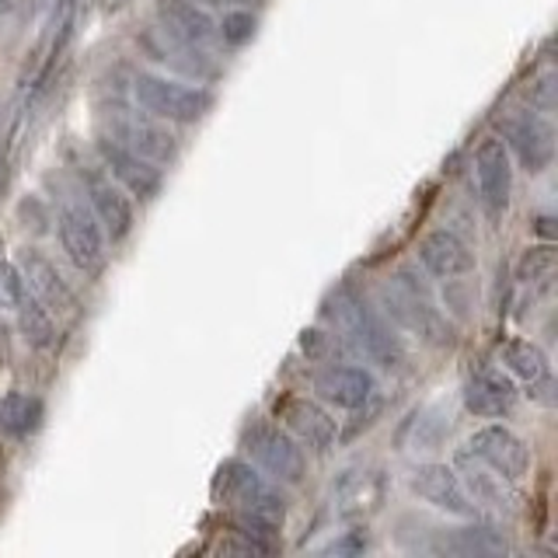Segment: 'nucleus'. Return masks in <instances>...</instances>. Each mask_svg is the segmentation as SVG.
Returning <instances> with one entry per match:
<instances>
[{
  "label": "nucleus",
  "instance_id": "obj_1",
  "mask_svg": "<svg viewBox=\"0 0 558 558\" xmlns=\"http://www.w3.org/2000/svg\"><path fill=\"white\" fill-rule=\"evenodd\" d=\"M328 318L336 322V328L360 349V353L380 363L384 371H401V363H405L401 339L360 293H353L349 287H339L328 301Z\"/></svg>",
  "mask_w": 558,
  "mask_h": 558
},
{
  "label": "nucleus",
  "instance_id": "obj_2",
  "mask_svg": "<svg viewBox=\"0 0 558 558\" xmlns=\"http://www.w3.org/2000/svg\"><path fill=\"white\" fill-rule=\"evenodd\" d=\"M380 304L391 322H398L415 339L429 345H450V325L440 311H436L429 290L418 283L412 266H401L395 276L384 279L380 287Z\"/></svg>",
  "mask_w": 558,
  "mask_h": 558
},
{
  "label": "nucleus",
  "instance_id": "obj_3",
  "mask_svg": "<svg viewBox=\"0 0 558 558\" xmlns=\"http://www.w3.org/2000/svg\"><path fill=\"white\" fill-rule=\"evenodd\" d=\"M133 98L147 116L161 122H199L214 109V92L209 87L161 77V74H136Z\"/></svg>",
  "mask_w": 558,
  "mask_h": 558
},
{
  "label": "nucleus",
  "instance_id": "obj_4",
  "mask_svg": "<svg viewBox=\"0 0 558 558\" xmlns=\"http://www.w3.org/2000/svg\"><path fill=\"white\" fill-rule=\"evenodd\" d=\"M214 496L231 506V510L269 520V523H276V527L283 523V513H287L283 496H276V488L244 461H223L220 464L217 482H214Z\"/></svg>",
  "mask_w": 558,
  "mask_h": 558
},
{
  "label": "nucleus",
  "instance_id": "obj_5",
  "mask_svg": "<svg viewBox=\"0 0 558 558\" xmlns=\"http://www.w3.org/2000/svg\"><path fill=\"white\" fill-rule=\"evenodd\" d=\"M464 482V493L471 496L478 513H493V517H502V520H513L520 513V488L517 482H510L499 471H493L488 464H482L475 453H461L458 458V468H453Z\"/></svg>",
  "mask_w": 558,
  "mask_h": 558
},
{
  "label": "nucleus",
  "instance_id": "obj_6",
  "mask_svg": "<svg viewBox=\"0 0 558 558\" xmlns=\"http://www.w3.org/2000/svg\"><path fill=\"white\" fill-rule=\"evenodd\" d=\"M57 227H60V244L66 258L74 262L84 276H98L105 269V241H101V227L95 214H87L84 206L70 203L60 209Z\"/></svg>",
  "mask_w": 558,
  "mask_h": 558
},
{
  "label": "nucleus",
  "instance_id": "obj_7",
  "mask_svg": "<svg viewBox=\"0 0 558 558\" xmlns=\"http://www.w3.org/2000/svg\"><path fill=\"white\" fill-rule=\"evenodd\" d=\"M409 485L418 499L433 506V510L461 517V520L478 517L475 502H471V496L464 493L461 475L450 464H418V468H412Z\"/></svg>",
  "mask_w": 558,
  "mask_h": 558
},
{
  "label": "nucleus",
  "instance_id": "obj_8",
  "mask_svg": "<svg viewBox=\"0 0 558 558\" xmlns=\"http://www.w3.org/2000/svg\"><path fill=\"white\" fill-rule=\"evenodd\" d=\"M244 444H248V453L255 458V464L262 471H269L276 482L296 485L304 478V453L279 426L255 423L248 433H244Z\"/></svg>",
  "mask_w": 558,
  "mask_h": 558
},
{
  "label": "nucleus",
  "instance_id": "obj_9",
  "mask_svg": "<svg viewBox=\"0 0 558 558\" xmlns=\"http://www.w3.org/2000/svg\"><path fill=\"white\" fill-rule=\"evenodd\" d=\"M112 133H116L112 140H119L122 147H130L150 165H171L174 157H179V140H174L161 122H154L140 112L119 109L112 116Z\"/></svg>",
  "mask_w": 558,
  "mask_h": 558
},
{
  "label": "nucleus",
  "instance_id": "obj_10",
  "mask_svg": "<svg viewBox=\"0 0 558 558\" xmlns=\"http://www.w3.org/2000/svg\"><path fill=\"white\" fill-rule=\"evenodd\" d=\"M468 453H475L482 464H488L499 475L510 482H520L531 471V450L520 440L517 433L506 426H482L475 436L468 440Z\"/></svg>",
  "mask_w": 558,
  "mask_h": 558
},
{
  "label": "nucleus",
  "instance_id": "obj_11",
  "mask_svg": "<svg viewBox=\"0 0 558 558\" xmlns=\"http://www.w3.org/2000/svg\"><path fill=\"white\" fill-rule=\"evenodd\" d=\"M506 140L517 154L523 171L541 174L555 161V130L541 112H520L506 122Z\"/></svg>",
  "mask_w": 558,
  "mask_h": 558
},
{
  "label": "nucleus",
  "instance_id": "obj_12",
  "mask_svg": "<svg viewBox=\"0 0 558 558\" xmlns=\"http://www.w3.org/2000/svg\"><path fill=\"white\" fill-rule=\"evenodd\" d=\"M22 276L28 279L32 296L52 314V318H77L74 290L66 287V279L60 276V269L52 266L43 252H35V248L22 252Z\"/></svg>",
  "mask_w": 558,
  "mask_h": 558
},
{
  "label": "nucleus",
  "instance_id": "obj_13",
  "mask_svg": "<svg viewBox=\"0 0 558 558\" xmlns=\"http://www.w3.org/2000/svg\"><path fill=\"white\" fill-rule=\"evenodd\" d=\"M98 154L105 168H109L112 179L130 192L136 199H154L161 192V168H154L150 161H144L140 154H133L130 147H122L119 140L101 136L98 140Z\"/></svg>",
  "mask_w": 558,
  "mask_h": 558
},
{
  "label": "nucleus",
  "instance_id": "obj_14",
  "mask_svg": "<svg viewBox=\"0 0 558 558\" xmlns=\"http://www.w3.org/2000/svg\"><path fill=\"white\" fill-rule=\"evenodd\" d=\"M499 363H502L506 374L523 384V391H527L534 401H541V405H551V401H555V395H551V363L534 342L506 339L499 345Z\"/></svg>",
  "mask_w": 558,
  "mask_h": 558
},
{
  "label": "nucleus",
  "instance_id": "obj_15",
  "mask_svg": "<svg viewBox=\"0 0 558 558\" xmlns=\"http://www.w3.org/2000/svg\"><path fill=\"white\" fill-rule=\"evenodd\" d=\"M388 499V478L380 468H349L336 482V506L345 520H371Z\"/></svg>",
  "mask_w": 558,
  "mask_h": 558
},
{
  "label": "nucleus",
  "instance_id": "obj_16",
  "mask_svg": "<svg viewBox=\"0 0 558 558\" xmlns=\"http://www.w3.org/2000/svg\"><path fill=\"white\" fill-rule=\"evenodd\" d=\"M475 179H478L482 203L493 209V214L506 209L513 192V161H510L506 140H496V136L482 140V147L475 150Z\"/></svg>",
  "mask_w": 558,
  "mask_h": 558
},
{
  "label": "nucleus",
  "instance_id": "obj_17",
  "mask_svg": "<svg viewBox=\"0 0 558 558\" xmlns=\"http://www.w3.org/2000/svg\"><path fill=\"white\" fill-rule=\"evenodd\" d=\"M157 22H161V28L171 32L174 39L192 43L199 49L220 43L214 14L203 4H196V0H157Z\"/></svg>",
  "mask_w": 558,
  "mask_h": 558
},
{
  "label": "nucleus",
  "instance_id": "obj_18",
  "mask_svg": "<svg viewBox=\"0 0 558 558\" xmlns=\"http://www.w3.org/2000/svg\"><path fill=\"white\" fill-rule=\"evenodd\" d=\"M520 401V388L510 374L502 371H482L464 384V405L478 418H502L513 415Z\"/></svg>",
  "mask_w": 558,
  "mask_h": 558
},
{
  "label": "nucleus",
  "instance_id": "obj_19",
  "mask_svg": "<svg viewBox=\"0 0 558 558\" xmlns=\"http://www.w3.org/2000/svg\"><path fill=\"white\" fill-rule=\"evenodd\" d=\"M314 391L336 409H360L363 401H371L377 391V380L363 366H325L314 374Z\"/></svg>",
  "mask_w": 558,
  "mask_h": 558
},
{
  "label": "nucleus",
  "instance_id": "obj_20",
  "mask_svg": "<svg viewBox=\"0 0 558 558\" xmlns=\"http://www.w3.org/2000/svg\"><path fill=\"white\" fill-rule=\"evenodd\" d=\"M415 258L423 262V269L436 279H458L475 272V252L453 234V231H433L418 241Z\"/></svg>",
  "mask_w": 558,
  "mask_h": 558
},
{
  "label": "nucleus",
  "instance_id": "obj_21",
  "mask_svg": "<svg viewBox=\"0 0 558 558\" xmlns=\"http://www.w3.org/2000/svg\"><path fill=\"white\" fill-rule=\"evenodd\" d=\"M279 418H283L287 429L311 450H328L339 436V423L311 398H287L283 409H279Z\"/></svg>",
  "mask_w": 558,
  "mask_h": 558
},
{
  "label": "nucleus",
  "instance_id": "obj_22",
  "mask_svg": "<svg viewBox=\"0 0 558 558\" xmlns=\"http://www.w3.org/2000/svg\"><path fill=\"white\" fill-rule=\"evenodd\" d=\"M144 49H147V57H154L157 63H165V66L171 63L174 70H182V74L192 81H214L217 77V63L206 57V49L174 39V35L165 28L144 35Z\"/></svg>",
  "mask_w": 558,
  "mask_h": 558
},
{
  "label": "nucleus",
  "instance_id": "obj_23",
  "mask_svg": "<svg viewBox=\"0 0 558 558\" xmlns=\"http://www.w3.org/2000/svg\"><path fill=\"white\" fill-rule=\"evenodd\" d=\"M92 214L98 227L109 234L112 244L126 241L133 231V203L126 189L116 185L112 179H92Z\"/></svg>",
  "mask_w": 558,
  "mask_h": 558
},
{
  "label": "nucleus",
  "instance_id": "obj_24",
  "mask_svg": "<svg viewBox=\"0 0 558 558\" xmlns=\"http://www.w3.org/2000/svg\"><path fill=\"white\" fill-rule=\"evenodd\" d=\"M46 405L39 395H25V391H11L0 398V433L11 436V440H25L35 429L43 426Z\"/></svg>",
  "mask_w": 558,
  "mask_h": 558
},
{
  "label": "nucleus",
  "instance_id": "obj_25",
  "mask_svg": "<svg viewBox=\"0 0 558 558\" xmlns=\"http://www.w3.org/2000/svg\"><path fill=\"white\" fill-rule=\"evenodd\" d=\"M433 551H447V555H464V558H478V555H502L506 541L488 531V527H450L436 537Z\"/></svg>",
  "mask_w": 558,
  "mask_h": 558
},
{
  "label": "nucleus",
  "instance_id": "obj_26",
  "mask_svg": "<svg viewBox=\"0 0 558 558\" xmlns=\"http://www.w3.org/2000/svg\"><path fill=\"white\" fill-rule=\"evenodd\" d=\"M17 311V325H22V336L32 349H52L57 345V318L35 301V296H22Z\"/></svg>",
  "mask_w": 558,
  "mask_h": 558
},
{
  "label": "nucleus",
  "instance_id": "obj_27",
  "mask_svg": "<svg viewBox=\"0 0 558 558\" xmlns=\"http://www.w3.org/2000/svg\"><path fill=\"white\" fill-rule=\"evenodd\" d=\"M558 269V255L551 244H537V248H527L523 258L517 262V279L523 287H545L548 279Z\"/></svg>",
  "mask_w": 558,
  "mask_h": 558
},
{
  "label": "nucleus",
  "instance_id": "obj_28",
  "mask_svg": "<svg viewBox=\"0 0 558 558\" xmlns=\"http://www.w3.org/2000/svg\"><path fill=\"white\" fill-rule=\"evenodd\" d=\"M255 14L248 8H227L223 14V22H217V35H220V43L223 46H244L255 35Z\"/></svg>",
  "mask_w": 558,
  "mask_h": 558
},
{
  "label": "nucleus",
  "instance_id": "obj_29",
  "mask_svg": "<svg viewBox=\"0 0 558 558\" xmlns=\"http://www.w3.org/2000/svg\"><path fill=\"white\" fill-rule=\"evenodd\" d=\"M527 101H531V109L541 116L555 112V105H558V74L555 70H545L541 77H534V84L527 87Z\"/></svg>",
  "mask_w": 558,
  "mask_h": 558
},
{
  "label": "nucleus",
  "instance_id": "obj_30",
  "mask_svg": "<svg viewBox=\"0 0 558 558\" xmlns=\"http://www.w3.org/2000/svg\"><path fill=\"white\" fill-rule=\"evenodd\" d=\"M25 296V276L17 272L11 262H0V307L14 311Z\"/></svg>",
  "mask_w": 558,
  "mask_h": 558
},
{
  "label": "nucleus",
  "instance_id": "obj_31",
  "mask_svg": "<svg viewBox=\"0 0 558 558\" xmlns=\"http://www.w3.org/2000/svg\"><path fill=\"white\" fill-rule=\"evenodd\" d=\"M203 8H252V4H262V0H196Z\"/></svg>",
  "mask_w": 558,
  "mask_h": 558
},
{
  "label": "nucleus",
  "instance_id": "obj_32",
  "mask_svg": "<svg viewBox=\"0 0 558 558\" xmlns=\"http://www.w3.org/2000/svg\"><path fill=\"white\" fill-rule=\"evenodd\" d=\"M101 4H105V11H119V8H126L130 0H101Z\"/></svg>",
  "mask_w": 558,
  "mask_h": 558
},
{
  "label": "nucleus",
  "instance_id": "obj_33",
  "mask_svg": "<svg viewBox=\"0 0 558 558\" xmlns=\"http://www.w3.org/2000/svg\"><path fill=\"white\" fill-rule=\"evenodd\" d=\"M0 182H4V165H0Z\"/></svg>",
  "mask_w": 558,
  "mask_h": 558
}]
</instances>
